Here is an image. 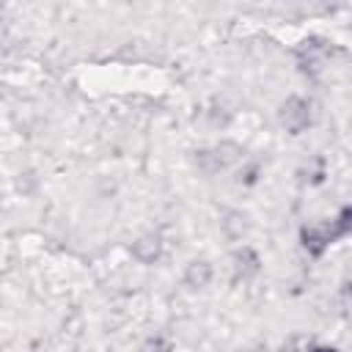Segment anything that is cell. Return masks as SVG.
Returning <instances> with one entry per match:
<instances>
[{"mask_svg":"<svg viewBox=\"0 0 352 352\" xmlns=\"http://www.w3.org/2000/svg\"><path fill=\"white\" fill-rule=\"evenodd\" d=\"M308 121H311V107H308V102L292 96V99H286V102L280 104V124H283L289 132H302V129L308 126Z\"/></svg>","mask_w":352,"mask_h":352,"instance_id":"obj_1","label":"cell"},{"mask_svg":"<svg viewBox=\"0 0 352 352\" xmlns=\"http://www.w3.org/2000/svg\"><path fill=\"white\" fill-rule=\"evenodd\" d=\"M209 275H212L209 264H206V261H195V264H190V270H187V283H190V286H204V283L209 280Z\"/></svg>","mask_w":352,"mask_h":352,"instance_id":"obj_2","label":"cell"},{"mask_svg":"<svg viewBox=\"0 0 352 352\" xmlns=\"http://www.w3.org/2000/svg\"><path fill=\"white\" fill-rule=\"evenodd\" d=\"M314 352H333V349H314Z\"/></svg>","mask_w":352,"mask_h":352,"instance_id":"obj_3","label":"cell"}]
</instances>
